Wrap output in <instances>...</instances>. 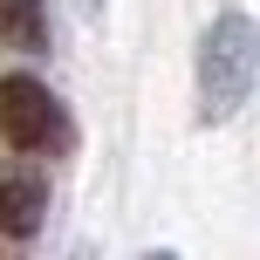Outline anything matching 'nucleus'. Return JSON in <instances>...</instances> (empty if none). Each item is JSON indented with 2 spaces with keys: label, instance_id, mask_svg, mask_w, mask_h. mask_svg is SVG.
Listing matches in <instances>:
<instances>
[{
  "label": "nucleus",
  "instance_id": "obj_6",
  "mask_svg": "<svg viewBox=\"0 0 260 260\" xmlns=\"http://www.w3.org/2000/svg\"><path fill=\"white\" fill-rule=\"evenodd\" d=\"M0 260H7V253H0Z\"/></svg>",
  "mask_w": 260,
  "mask_h": 260
},
{
  "label": "nucleus",
  "instance_id": "obj_5",
  "mask_svg": "<svg viewBox=\"0 0 260 260\" xmlns=\"http://www.w3.org/2000/svg\"><path fill=\"white\" fill-rule=\"evenodd\" d=\"M151 260H178V253H151Z\"/></svg>",
  "mask_w": 260,
  "mask_h": 260
},
{
  "label": "nucleus",
  "instance_id": "obj_3",
  "mask_svg": "<svg viewBox=\"0 0 260 260\" xmlns=\"http://www.w3.org/2000/svg\"><path fill=\"white\" fill-rule=\"evenodd\" d=\"M41 212H48V192H41L35 171H7L0 165V233L7 240H27L41 226Z\"/></svg>",
  "mask_w": 260,
  "mask_h": 260
},
{
  "label": "nucleus",
  "instance_id": "obj_4",
  "mask_svg": "<svg viewBox=\"0 0 260 260\" xmlns=\"http://www.w3.org/2000/svg\"><path fill=\"white\" fill-rule=\"evenodd\" d=\"M0 41L21 48V55L48 48V7L41 0H0Z\"/></svg>",
  "mask_w": 260,
  "mask_h": 260
},
{
  "label": "nucleus",
  "instance_id": "obj_1",
  "mask_svg": "<svg viewBox=\"0 0 260 260\" xmlns=\"http://www.w3.org/2000/svg\"><path fill=\"white\" fill-rule=\"evenodd\" d=\"M253 82H260V27L240 7H226L199 41V117L226 123L253 96Z\"/></svg>",
  "mask_w": 260,
  "mask_h": 260
},
{
  "label": "nucleus",
  "instance_id": "obj_2",
  "mask_svg": "<svg viewBox=\"0 0 260 260\" xmlns=\"http://www.w3.org/2000/svg\"><path fill=\"white\" fill-rule=\"evenodd\" d=\"M0 137L14 151H62L69 117L41 76H0Z\"/></svg>",
  "mask_w": 260,
  "mask_h": 260
}]
</instances>
